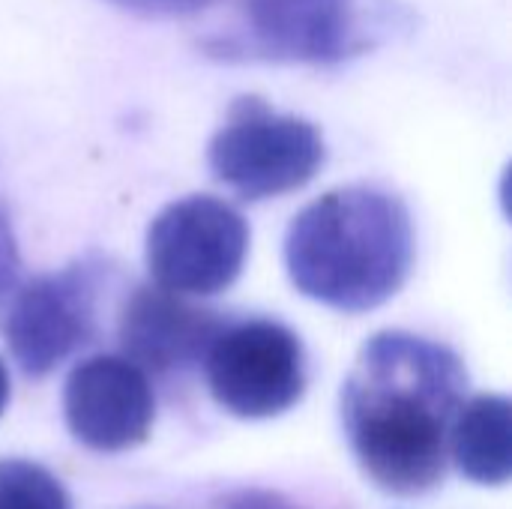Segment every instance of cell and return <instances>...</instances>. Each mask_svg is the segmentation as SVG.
<instances>
[{"mask_svg":"<svg viewBox=\"0 0 512 509\" xmlns=\"http://www.w3.org/2000/svg\"><path fill=\"white\" fill-rule=\"evenodd\" d=\"M465 393V363L447 345L402 330L372 336L342 387V426L372 483L402 498L432 492Z\"/></svg>","mask_w":512,"mask_h":509,"instance_id":"cell-1","label":"cell"},{"mask_svg":"<svg viewBox=\"0 0 512 509\" xmlns=\"http://www.w3.org/2000/svg\"><path fill=\"white\" fill-rule=\"evenodd\" d=\"M414 264V225L399 195L342 186L300 210L285 237L294 288L339 312L387 303Z\"/></svg>","mask_w":512,"mask_h":509,"instance_id":"cell-2","label":"cell"},{"mask_svg":"<svg viewBox=\"0 0 512 509\" xmlns=\"http://www.w3.org/2000/svg\"><path fill=\"white\" fill-rule=\"evenodd\" d=\"M324 156L321 132L309 120L279 114L258 96L237 99L207 147L213 177L246 201L306 186Z\"/></svg>","mask_w":512,"mask_h":509,"instance_id":"cell-3","label":"cell"},{"mask_svg":"<svg viewBox=\"0 0 512 509\" xmlns=\"http://www.w3.org/2000/svg\"><path fill=\"white\" fill-rule=\"evenodd\" d=\"M249 225L213 195L168 204L147 228V267L159 288L210 297L234 285L246 264Z\"/></svg>","mask_w":512,"mask_h":509,"instance_id":"cell-4","label":"cell"},{"mask_svg":"<svg viewBox=\"0 0 512 509\" xmlns=\"http://www.w3.org/2000/svg\"><path fill=\"white\" fill-rule=\"evenodd\" d=\"M204 372L216 405L243 420L279 417L306 390L297 333L267 318L225 324L204 357Z\"/></svg>","mask_w":512,"mask_h":509,"instance_id":"cell-5","label":"cell"},{"mask_svg":"<svg viewBox=\"0 0 512 509\" xmlns=\"http://www.w3.org/2000/svg\"><path fill=\"white\" fill-rule=\"evenodd\" d=\"M99 264L78 261L45 273L9 297L3 336L24 375L42 378L96 336Z\"/></svg>","mask_w":512,"mask_h":509,"instance_id":"cell-6","label":"cell"},{"mask_svg":"<svg viewBox=\"0 0 512 509\" xmlns=\"http://www.w3.org/2000/svg\"><path fill=\"white\" fill-rule=\"evenodd\" d=\"M69 432L90 450L120 453L147 441L156 402L147 375L126 357L81 360L63 387Z\"/></svg>","mask_w":512,"mask_h":509,"instance_id":"cell-7","label":"cell"},{"mask_svg":"<svg viewBox=\"0 0 512 509\" xmlns=\"http://www.w3.org/2000/svg\"><path fill=\"white\" fill-rule=\"evenodd\" d=\"M354 0H243V33L228 39L231 54L336 63L360 48Z\"/></svg>","mask_w":512,"mask_h":509,"instance_id":"cell-8","label":"cell"},{"mask_svg":"<svg viewBox=\"0 0 512 509\" xmlns=\"http://www.w3.org/2000/svg\"><path fill=\"white\" fill-rule=\"evenodd\" d=\"M225 318L213 309L192 306L186 297L159 285L135 288L120 312V345L126 360L141 372L186 375L204 363L213 339L225 330Z\"/></svg>","mask_w":512,"mask_h":509,"instance_id":"cell-9","label":"cell"},{"mask_svg":"<svg viewBox=\"0 0 512 509\" xmlns=\"http://www.w3.org/2000/svg\"><path fill=\"white\" fill-rule=\"evenodd\" d=\"M456 468L483 486H504L512 474V405L507 396H477L459 408L450 441Z\"/></svg>","mask_w":512,"mask_h":509,"instance_id":"cell-10","label":"cell"},{"mask_svg":"<svg viewBox=\"0 0 512 509\" xmlns=\"http://www.w3.org/2000/svg\"><path fill=\"white\" fill-rule=\"evenodd\" d=\"M0 509H72L60 480L24 459L0 462Z\"/></svg>","mask_w":512,"mask_h":509,"instance_id":"cell-11","label":"cell"},{"mask_svg":"<svg viewBox=\"0 0 512 509\" xmlns=\"http://www.w3.org/2000/svg\"><path fill=\"white\" fill-rule=\"evenodd\" d=\"M18 249H15V237H12V225L9 216L0 204V306L6 303V297L15 294V282H18Z\"/></svg>","mask_w":512,"mask_h":509,"instance_id":"cell-12","label":"cell"},{"mask_svg":"<svg viewBox=\"0 0 512 509\" xmlns=\"http://www.w3.org/2000/svg\"><path fill=\"white\" fill-rule=\"evenodd\" d=\"M108 3L141 15H189L207 9L216 0H108Z\"/></svg>","mask_w":512,"mask_h":509,"instance_id":"cell-13","label":"cell"},{"mask_svg":"<svg viewBox=\"0 0 512 509\" xmlns=\"http://www.w3.org/2000/svg\"><path fill=\"white\" fill-rule=\"evenodd\" d=\"M219 509H303L297 507L294 501H288L279 492H264V489H246L237 492L231 498H225V504Z\"/></svg>","mask_w":512,"mask_h":509,"instance_id":"cell-14","label":"cell"},{"mask_svg":"<svg viewBox=\"0 0 512 509\" xmlns=\"http://www.w3.org/2000/svg\"><path fill=\"white\" fill-rule=\"evenodd\" d=\"M6 402H9V375H6V366L0 360V414L6 408Z\"/></svg>","mask_w":512,"mask_h":509,"instance_id":"cell-15","label":"cell"}]
</instances>
